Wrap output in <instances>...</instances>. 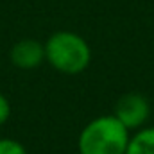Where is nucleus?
<instances>
[{"instance_id":"6","label":"nucleus","mask_w":154,"mask_h":154,"mask_svg":"<svg viewBox=\"0 0 154 154\" xmlns=\"http://www.w3.org/2000/svg\"><path fill=\"white\" fill-rule=\"evenodd\" d=\"M0 154H27V151L18 140L0 138Z\"/></svg>"},{"instance_id":"3","label":"nucleus","mask_w":154,"mask_h":154,"mask_svg":"<svg viewBox=\"0 0 154 154\" xmlns=\"http://www.w3.org/2000/svg\"><path fill=\"white\" fill-rule=\"evenodd\" d=\"M151 115L149 100L142 93H125L115 106V116L127 131L140 129Z\"/></svg>"},{"instance_id":"2","label":"nucleus","mask_w":154,"mask_h":154,"mask_svg":"<svg viewBox=\"0 0 154 154\" xmlns=\"http://www.w3.org/2000/svg\"><path fill=\"white\" fill-rule=\"evenodd\" d=\"M45 59L48 65L66 75L84 72L91 61V48L88 41L70 31H57L45 43Z\"/></svg>"},{"instance_id":"5","label":"nucleus","mask_w":154,"mask_h":154,"mask_svg":"<svg viewBox=\"0 0 154 154\" xmlns=\"http://www.w3.org/2000/svg\"><path fill=\"white\" fill-rule=\"evenodd\" d=\"M125 154H154V127L136 131V134L129 138Z\"/></svg>"},{"instance_id":"1","label":"nucleus","mask_w":154,"mask_h":154,"mask_svg":"<svg viewBox=\"0 0 154 154\" xmlns=\"http://www.w3.org/2000/svg\"><path fill=\"white\" fill-rule=\"evenodd\" d=\"M129 131L115 115H102L84 125L79 134V154H125Z\"/></svg>"},{"instance_id":"7","label":"nucleus","mask_w":154,"mask_h":154,"mask_svg":"<svg viewBox=\"0 0 154 154\" xmlns=\"http://www.w3.org/2000/svg\"><path fill=\"white\" fill-rule=\"evenodd\" d=\"M11 116V104L4 93H0V125H4Z\"/></svg>"},{"instance_id":"4","label":"nucleus","mask_w":154,"mask_h":154,"mask_svg":"<svg viewBox=\"0 0 154 154\" xmlns=\"http://www.w3.org/2000/svg\"><path fill=\"white\" fill-rule=\"evenodd\" d=\"M11 63L20 70H34L45 61V45L38 39L25 38L16 41L9 52Z\"/></svg>"}]
</instances>
